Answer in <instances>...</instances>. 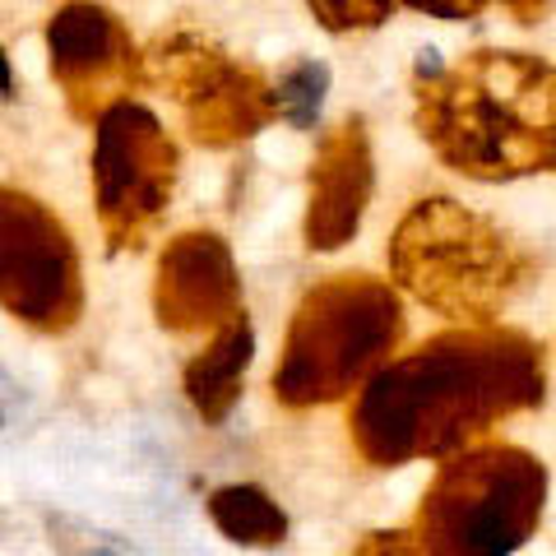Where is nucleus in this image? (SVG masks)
Listing matches in <instances>:
<instances>
[{
	"label": "nucleus",
	"mask_w": 556,
	"mask_h": 556,
	"mask_svg": "<svg viewBox=\"0 0 556 556\" xmlns=\"http://www.w3.org/2000/svg\"><path fill=\"white\" fill-rule=\"evenodd\" d=\"M543 348L501 325H464L390 357L353 404V445L376 468L450 459L501 417L543 404Z\"/></svg>",
	"instance_id": "nucleus-1"
},
{
	"label": "nucleus",
	"mask_w": 556,
	"mask_h": 556,
	"mask_svg": "<svg viewBox=\"0 0 556 556\" xmlns=\"http://www.w3.org/2000/svg\"><path fill=\"white\" fill-rule=\"evenodd\" d=\"M417 130L445 167L515 181L556 163V70L525 51L417 65Z\"/></svg>",
	"instance_id": "nucleus-2"
},
{
	"label": "nucleus",
	"mask_w": 556,
	"mask_h": 556,
	"mask_svg": "<svg viewBox=\"0 0 556 556\" xmlns=\"http://www.w3.org/2000/svg\"><path fill=\"white\" fill-rule=\"evenodd\" d=\"M404 339V306L394 288L367 274H334L311 288L288 325L274 394L288 408H311L362 390Z\"/></svg>",
	"instance_id": "nucleus-3"
},
{
	"label": "nucleus",
	"mask_w": 556,
	"mask_h": 556,
	"mask_svg": "<svg viewBox=\"0 0 556 556\" xmlns=\"http://www.w3.org/2000/svg\"><path fill=\"white\" fill-rule=\"evenodd\" d=\"M390 274L422 306L464 325H492L525 283V255L492 218L459 200H417L390 241Z\"/></svg>",
	"instance_id": "nucleus-4"
},
{
	"label": "nucleus",
	"mask_w": 556,
	"mask_h": 556,
	"mask_svg": "<svg viewBox=\"0 0 556 556\" xmlns=\"http://www.w3.org/2000/svg\"><path fill=\"white\" fill-rule=\"evenodd\" d=\"M547 468L519 445H468L441 464L417 506L437 556H510L543 525Z\"/></svg>",
	"instance_id": "nucleus-5"
},
{
	"label": "nucleus",
	"mask_w": 556,
	"mask_h": 556,
	"mask_svg": "<svg viewBox=\"0 0 556 556\" xmlns=\"http://www.w3.org/2000/svg\"><path fill=\"white\" fill-rule=\"evenodd\" d=\"M172 186L177 144L167 139L163 121L130 98L102 112L93 139V195L112 247H144V237L167 214Z\"/></svg>",
	"instance_id": "nucleus-6"
},
{
	"label": "nucleus",
	"mask_w": 556,
	"mask_h": 556,
	"mask_svg": "<svg viewBox=\"0 0 556 556\" xmlns=\"http://www.w3.org/2000/svg\"><path fill=\"white\" fill-rule=\"evenodd\" d=\"M0 306L33 329H70L84 311L79 255L42 200L0 186Z\"/></svg>",
	"instance_id": "nucleus-7"
},
{
	"label": "nucleus",
	"mask_w": 556,
	"mask_h": 556,
	"mask_svg": "<svg viewBox=\"0 0 556 556\" xmlns=\"http://www.w3.org/2000/svg\"><path fill=\"white\" fill-rule=\"evenodd\" d=\"M144 70L153 84L181 102L186 126L200 144L228 149L265 130L278 116L274 89L255 75L251 65H237L223 56L214 42L195 38V33H172L144 56Z\"/></svg>",
	"instance_id": "nucleus-8"
},
{
	"label": "nucleus",
	"mask_w": 556,
	"mask_h": 556,
	"mask_svg": "<svg viewBox=\"0 0 556 556\" xmlns=\"http://www.w3.org/2000/svg\"><path fill=\"white\" fill-rule=\"evenodd\" d=\"M47 56L51 79L65 89L70 108L93 121L116 102H126L130 84L139 79V61H144L135 51L126 24L108 5H93V0H70L51 14Z\"/></svg>",
	"instance_id": "nucleus-9"
},
{
	"label": "nucleus",
	"mask_w": 556,
	"mask_h": 556,
	"mask_svg": "<svg viewBox=\"0 0 556 556\" xmlns=\"http://www.w3.org/2000/svg\"><path fill=\"white\" fill-rule=\"evenodd\" d=\"M153 306L167 329H218L241 316V278L232 251L214 232H186L159 260Z\"/></svg>",
	"instance_id": "nucleus-10"
},
{
	"label": "nucleus",
	"mask_w": 556,
	"mask_h": 556,
	"mask_svg": "<svg viewBox=\"0 0 556 556\" xmlns=\"http://www.w3.org/2000/svg\"><path fill=\"white\" fill-rule=\"evenodd\" d=\"M371 200V144L362 121L334 126L311 163V208H306V241L316 251H334L362 228Z\"/></svg>",
	"instance_id": "nucleus-11"
},
{
	"label": "nucleus",
	"mask_w": 556,
	"mask_h": 556,
	"mask_svg": "<svg viewBox=\"0 0 556 556\" xmlns=\"http://www.w3.org/2000/svg\"><path fill=\"white\" fill-rule=\"evenodd\" d=\"M251 353H255V334H251L247 311H241V316L214 329V339L204 343L200 357H190L186 394L200 408L204 422H223L232 413V404L241 399V380H247V367H251Z\"/></svg>",
	"instance_id": "nucleus-12"
},
{
	"label": "nucleus",
	"mask_w": 556,
	"mask_h": 556,
	"mask_svg": "<svg viewBox=\"0 0 556 556\" xmlns=\"http://www.w3.org/2000/svg\"><path fill=\"white\" fill-rule=\"evenodd\" d=\"M208 519L218 525L223 538H232L241 547H274V543H283V533H288V515L278 510V501L251 482L218 486V492L208 496Z\"/></svg>",
	"instance_id": "nucleus-13"
},
{
	"label": "nucleus",
	"mask_w": 556,
	"mask_h": 556,
	"mask_svg": "<svg viewBox=\"0 0 556 556\" xmlns=\"http://www.w3.org/2000/svg\"><path fill=\"white\" fill-rule=\"evenodd\" d=\"M325 89H329V70L320 61H298L288 65L283 75L274 84V102H278V116L292 121L298 130H306L316 121L320 102H325Z\"/></svg>",
	"instance_id": "nucleus-14"
},
{
	"label": "nucleus",
	"mask_w": 556,
	"mask_h": 556,
	"mask_svg": "<svg viewBox=\"0 0 556 556\" xmlns=\"http://www.w3.org/2000/svg\"><path fill=\"white\" fill-rule=\"evenodd\" d=\"M316 10V20L329 28V33H348V28H376L386 24L390 14L399 10L394 0H306Z\"/></svg>",
	"instance_id": "nucleus-15"
},
{
	"label": "nucleus",
	"mask_w": 556,
	"mask_h": 556,
	"mask_svg": "<svg viewBox=\"0 0 556 556\" xmlns=\"http://www.w3.org/2000/svg\"><path fill=\"white\" fill-rule=\"evenodd\" d=\"M51 543H56L65 556H135L121 538L102 533L93 525H79V519H51Z\"/></svg>",
	"instance_id": "nucleus-16"
},
{
	"label": "nucleus",
	"mask_w": 556,
	"mask_h": 556,
	"mask_svg": "<svg viewBox=\"0 0 556 556\" xmlns=\"http://www.w3.org/2000/svg\"><path fill=\"white\" fill-rule=\"evenodd\" d=\"M353 556H437V552L417 538V529H394V533H367L353 547Z\"/></svg>",
	"instance_id": "nucleus-17"
},
{
	"label": "nucleus",
	"mask_w": 556,
	"mask_h": 556,
	"mask_svg": "<svg viewBox=\"0 0 556 556\" xmlns=\"http://www.w3.org/2000/svg\"><path fill=\"white\" fill-rule=\"evenodd\" d=\"M394 5H408L417 14H431V20H473L486 0H394Z\"/></svg>",
	"instance_id": "nucleus-18"
},
{
	"label": "nucleus",
	"mask_w": 556,
	"mask_h": 556,
	"mask_svg": "<svg viewBox=\"0 0 556 556\" xmlns=\"http://www.w3.org/2000/svg\"><path fill=\"white\" fill-rule=\"evenodd\" d=\"M501 5H506L510 14H515V20H538V14H543L547 10V0H501Z\"/></svg>",
	"instance_id": "nucleus-19"
},
{
	"label": "nucleus",
	"mask_w": 556,
	"mask_h": 556,
	"mask_svg": "<svg viewBox=\"0 0 556 556\" xmlns=\"http://www.w3.org/2000/svg\"><path fill=\"white\" fill-rule=\"evenodd\" d=\"M0 93H10V61H5V51H0Z\"/></svg>",
	"instance_id": "nucleus-20"
}]
</instances>
